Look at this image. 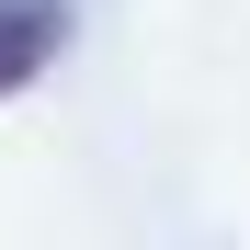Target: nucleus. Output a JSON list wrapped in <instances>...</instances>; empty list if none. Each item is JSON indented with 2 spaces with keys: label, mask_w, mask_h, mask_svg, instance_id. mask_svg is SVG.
Listing matches in <instances>:
<instances>
[{
  "label": "nucleus",
  "mask_w": 250,
  "mask_h": 250,
  "mask_svg": "<svg viewBox=\"0 0 250 250\" xmlns=\"http://www.w3.org/2000/svg\"><path fill=\"white\" fill-rule=\"evenodd\" d=\"M57 46H68V0H0V91H23Z\"/></svg>",
  "instance_id": "f257e3e1"
}]
</instances>
